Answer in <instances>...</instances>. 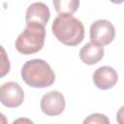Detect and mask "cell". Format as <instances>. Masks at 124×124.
Segmentation results:
<instances>
[{
  "instance_id": "1",
  "label": "cell",
  "mask_w": 124,
  "mask_h": 124,
  "mask_svg": "<svg viewBox=\"0 0 124 124\" xmlns=\"http://www.w3.org/2000/svg\"><path fill=\"white\" fill-rule=\"evenodd\" d=\"M51 30L56 39L66 46H78L84 39V27L81 21L73 16H56Z\"/></svg>"
},
{
  "instance_id": "2",
  "label": "cell",
  "mask_w": 124,
  "mask_h": 124,
  "mask_svg": "<svg viewBox=\"0 0 124 124\" xmlns=\"http://www.w3.org/2000/svg\"><path fill=\"white\" fill-rule=\"evenodd\" d=\"M21 78L30 87L45 88L53 84L55 75L49 64L43 59H32L21 68Z\"/></svg>"
},
{
  "instance_id": "3",
  "label": "cell",
  "mask_w": 124,
  "mask_h": 124,
  "mask_svg": "<svg viewBox=\"0 0 124 124\" xmlns=\"http://www.w3.org/2000/svg\"><path fill=\"white\" fill-rule=\"evenodd\" d=\"M46 29L45 27L26 24V27L22 33L19 34L16 40V50L24 55H29L40 51L45 44Z\"/></svg>"
},
{
  "instance_id": "4",
  "label": "cell",
  "mask_w": 124,
  "mask_h": 124,
  "mask_svg": "<svg viewBox=\"0 0 124 124\" xmlns=\"http://www.w3.org/2000/svg\"><path fill=\"white\" fill-rule=\"evenodd\" d=\"M115 37V29L112 23L107 19L94 21L90 26V43L97 46L109 45Z\"/></svg>"
},
{
  "instance_id": "5",
  "label": "cell",
  "mask_w": 124,
  "mask_h": 124,
  "mask_svg": "<svg viewBox=\"0 0 124 124\" xmlns=\"http://www.w3.org/2000/svg\"><path fill=\"white\" fill-rule=\"evenodd\" d=\"M24 100V92L20 85L14 81L5 82L0 86V102L7 108H17Z\"/></svg>"
},
{
  "instance_id": "6",
  "label": "cell",
  "mask_w": 124,
  "mask_h": 124,
  "mask_svg": "<svg viewBox=\"0 0 124 124\" xmlns=\"http://www.w3.org/2000/svg\"><path fill=\"white\" fill-rule=\"evenodd\" d=\"M65 98L59 91H49L41 99V109L48 116H56L63 112L65 108Z\"/></svg>"
},
{
  "instance_id": "7",
  "label": "cell",
  "mask_w": 124,
  "mask_h": 124,
  "mask_svg": "<svg viewBox=\"0 0 124 124\" xmlns=\"http://www.w3.org/2000/svg\"><path fill=\"white\" fill-rule=\"evenodd\" d=\"M50 17L48 7L43 2H35L31 4L26 11V24L38 25L45 27Z\"/></svg>"
},
{
  "instance_id": "8",
  "label": "cell",
  "mask_w": 124,
  "mask_h": 124,
  "mask_svg": "<svg viewBox=\"0 0 124 124\" xmlns=\"http://www.w3.org/2000/svg\"><path fill=\"white\" fill-rule=\"evenodd\" d=\"M118 80V75L112 67L103 66L98 68L93 74V82L101 90L112 88Z\"/></svg>"
},
{
  "instance_id": "9",
  "label": "cell",
  "mask_w": 124,
  "mask_h": 124,
  "mask_svg": "<svg viewBox=\"0 0 124 124\" xmlns=\"http://www.w3.org/2000/svg\"><path fill=\"white\" fill-rule=\"evenodd\" d=\"M104 47L101 46L94 45L92 43H87L83 46L79 51V58L80 60L87 65H94L101 61L104 57Z\"/></svg>"
},
{
  "instance_id": "10",
  "label": "cell",
  "mask_w": 124,
  "mask_h": 124,
  "mask_svg": "<svg viewBox=\"0 0 124 124\" xmlns=\"http://www.w3.org/2000/svg\"><path fill=\"white\" fill-rule=\"evenodd\" d=\"M52 3L58 16H72L79 5L78 0H59Z\"/></svg>"
},
{
  "instance_id": "11",
  "label": "cell",
  "mask_w": 124,
  "mask_h": 124,
  "mask_svg": "<svg viewBox=\"0 0 124 124\" xmlns=\"http://www.w3.org/2000/svg\"><path fill=\"white\" fill-rule=\"evenodd\" d=\"M11 64L8 57V54L5 48L0 45V78H4L10 72Z\"/></svg>"
},
{
  "instance_id": "12",
  "label": "cell",
  "mask_w": 124,
  "mask_h": 124,
  "mask_svg": "<svg viewBox=\"0 0 124 124\" xmlns=\"http://www.w3.org/2000/svg\"><path fill=\"white\" fill-rule=\"evenodd\" d=\"M82 124H110L107 115L103 113H92L89 114L82 122Z\"/></svg>"
},
{
  "instance_id": "13",
  "label": "cell",
  "mask_w": 124,
  "mask_h": 124,
  "mask_svg": "<svg viewBox=\"0 0 124 124\" xmlns=\"http://www.w3.org/2000/svg\"><path fill=\"white\" fill-rule=\"evenodd\" d=\"M12 124H34L32 120H30L29 118H26V117H19L16 120L13 121Z\"/></svg>"
},
{
  "instance_id": "14",
  "label": "cell",
  "mask_w": 124,
  "mask_h": 124,
  "mask_svg": "<svg viewBox=\"0 0 124 124\" xmlns=\"http://www.w3.org/2000/svg\"><path fill=\"white\" fill-rule=\"evenodd\" d=\"M0 124H8V119L7 117L0 112Z\"/></svg>"
}]
</instances>
